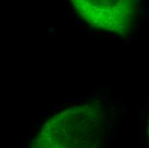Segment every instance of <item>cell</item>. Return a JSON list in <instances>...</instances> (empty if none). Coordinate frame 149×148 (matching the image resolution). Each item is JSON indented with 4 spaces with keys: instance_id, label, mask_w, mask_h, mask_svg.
<instances>
[{
    "instance_id": "obj_1",
    "label": "cell",
    "mask_w": 149,
    "mask_h": 148,
    "mask_svg": "<svg viewBox=\"0 0 149 148\" xmlns=\"http://www.w3.org/2000/svg\"><path fill=\"white\" fill-rule=\"evenodd\" d=\"M104 113L93 104L62 111L44 123L32 148H99Z\"/></svg>"
},
{
    "instance_id": "obj_2",
    "label": "cell",
    "mask_w": 149,
    "mask_h": 148,
    "mask_svg": "<svg viewBox=\"0 0 149 148\" xmlns=\"http://www.w3.org/2000/svg\"><path fill=\"white\" fill-rule=\"evenodd\" d=\"M79 16L95 29L126 35L131 32L137 15L132 0H73Z\"/></svg>"
}]
</instances>
